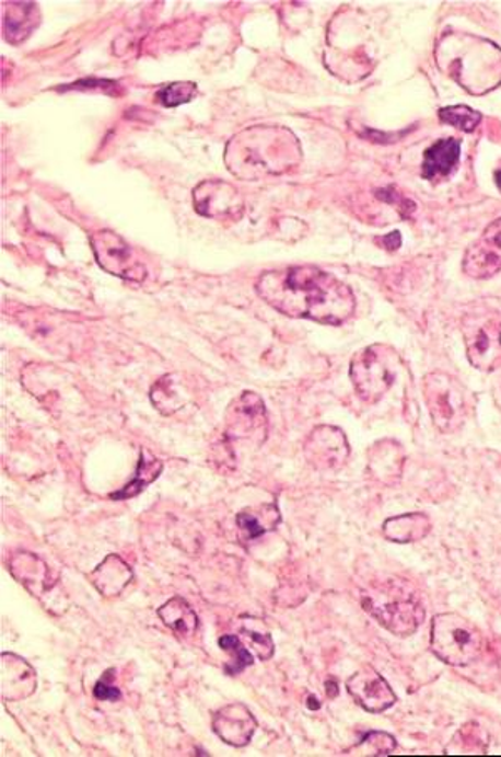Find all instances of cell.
Listing matches in <instances>:
<instances>
[{
	"instance_id": "cell-1",
	"label": "cell",
	"mask_w": 501,
	"mask_h": 757,
	"mask_svg": "<svg viewBox=\"0 0 501 757\" xmlns=\"http://www.w3.org/2000/svg\"><path fill=\"white\" fill-rule=\"evenodd\" d=\"M256 293L279 313L331 326L347 323L357 310L350 286L311 265L265 273Z\"/></svg>"
},
{
	"instance_id": "cell-2",
	"label": "cell",
	"mask_w": 501,
	"mask_h": 757,
	"mask_svg": "<svg viewBox=\"0 0 501 757\" xmlns=\"http://www.w3.org/2000/svg\"><path fill=\"white\" fill-rule=\"evenodd\" d=\"M303 149L293 130L284 126H250L230 139L224 162L233 176L258 181L281 176L300 164Z\"/></svg>"
},
{
	"instance_id": "cell-3",
	"label": "cell",
	"mask_w": 501,
	"mask_h": 757,
	"mask_svg": "<svg viewBox=\"0 0 501 757\" xmlns=\"http://www.w3.org/2000/svg\"><path fill=\"white\" fill-rule=\"evenodd\" d=\"M361 604L380 626L399 638L415 634L424 620L420 594L410 582L399 578L371 585L361 594Z\"/></svg>"
},
{
	"instance_id": "cell-4",
	"label": "cell",
	"mask_w": 501,
	"mask_h": 757,
	"mask_svg": "<svg viewBox=\"0 0 501 757\" xmlns=\"http://www.w3.org/2000/svg\"><path fill=\"white\" fill-rule=\"evenodd\" d=\"M431 651L448 666L474 664L483 652V632L455 612L438 613L431 622Z\"/></svg>"
},
{
	"instance_id": "cell-5",
	"label": "cell",
	"mask_w": 501,
	"mask_h": 757,
	"mask_svg": "<svg viewBox=\"0 0 501 757\" xmlns=\"http://www.w3.org/2000/svg\"><path fill=\"white\" fill-rule=\"evenodd\" d=\"M398 365L396 349L382 343L358 352L350 365V378L358 397L370 405L378 403L395 383Z\"/></svg>"
},
{
	"instance_id": "cell-6",
	"label": "cell",
	"mask_w": 501,
	"mask_h": 757,
	"mask_svg": "<svg viewBox=\"0 0 501 757\" xmlns=\"http://www.w3.org/2000/svg\"><path fill=\"white\" fill-rule=\"evenodd\" d=\"M423 397L434 426L442 434H455L465 425L466 394L456 378L442 371L423 378Z\"/></svg>"
},
{
	"instance_id": "cell-7",
	"label": "cell",
	"mask_w": 501,
	"mask_h": 757,
	"mask_svg": "<svg viewBox=\"0 0 501 757\" xmlns=\"http://www.w3.org/2000/svg\"><path fill=\"white\" fill-rule=\"evenodd\" d=\"M469 364L478 370L488 371L501 358V321L497 313L475 310L466 313L462 321Z\"/></svg>"
},
{
	"instance_id": "cell-8",
	"label": "cell",
	"mask_w": 501,
	"mask_h": 757,
	"mask_svg": "<svg viewBox=\"0 0 501 757\" xmlns=\"http://www.w3.org/2000/svg\"><path fill=\"white\" fill-rule=\"evenodd\" d=\"M91 246L97 265L109 275L132 283H142L148 276L144 263L131 244L110 229H101L92 234Z\"/></svg>"
},
{
	"instance_id": "cell-9",
	"label": "cell",
	"mask_w": 501,
	"mask_h": 757,
	"mask_svg": "<svg viewBox=\"0 0 501 757\" xmlns=\"http://www.w3.org/2000/svg\"><path fill=\"white\" fill-rule=\"evenodd\" d=\"M268 437V413L265 402L255 391H243L231 402L226 412V438L230 441H250L263 445Z\"/></svg>"
},
{
	"instance_id": "cell-10",
	"label": "cell",
	"mask_w": 501,
	"mask_h": 757,
	"mask_svg": "<svg viewBox=\"0 0 501 757\" xmlns=\"http://www.w3.org/2000/svg\"><path fill=\"white\" fill-rule=\"evenodd\" d=\"M193 203L199 215L209 219L237 221L244 215V197L233 184L221 180L199 183L193 191Z\"/></svg>"
},
{
	"instance_id": "cell-11",
	"label": "cell",
	"mask_w": 501,
	"mask_h": 757,
	"mask_svg": "<svg viewBox=\"0 0 501 757\" xmlns=\"http://www.w3.org/2000/svg\"><path fill=\"white\" fill-rule=\"evenodd\" d=\"M304 457L316 470H338L350 457L347 435L336 426H316L304 441Z\"/></svg>"
},
{
	"instance_id": "cell-12",
	"label": "cell",
	"mask_w": 501,
	"mask_h": 757,
	"mask_svg": "<svg viewBox=\"0 0 501 757\" xmlns=\"http://www.w3.org/2000/svg\"><path fill=\"white\" fill-rule=\"evenodd\" d=\"M463 272L475 279H488L501 272V218L488 225L466 250Z\"/></svg>"
},
{
	"instance_id": "cell-13",
	"label": "cell",
	"mask_w": 501,
	"mask_h": 757,
	"mask_svg": "<svg viewBox=\"0 0 501 757\" xmlns=\"http://www.w3.org/2000/svg\"><path fill=\"white\" fill-rule=\"evenodd\" d=\"M347 689L360 708L371 714L388 711L396 704V695L382 674L373 667H364L347 680Z\"/></svg>"
},
{
	"instance_id": "cell-14",
	"label": "cell",
	"mask_w": 501,
	"mask_h": 757,
	"mask_svg": "<svg viewBox=\"0 0 501 757\" xmlns=\"http://www.w3.org/2000/svg\"><path fill=\"white\" fill-rule=\"evenodd\" d=\"M258 730V721L249 709L240 702L224 706L212 715V731L228 746L244 747Z\"/></svg>"
},
{
	"instance_id": "cell-15",
	"label": "cell",
	"mask_w": 501,
	"mask_h": 757,
	"mask_svg": "<svg viewBox=\"0 0 501 757\" xmlns=\"http://www.w3.org/2000/svg\"><path fill=\"white\" fill-rule=\"evenodd\" d=\"M37 689V674L21 655H0V692L5 702L24 701Z\"/></svg>"
},
{
	"instance_id": "cell-16",
	"label": "cell",
	"mask_w": 501,
	"mask_h": 757,
	"mask_svg": "<svg viewBox=\"0 0 501 757\" xmlns=\"http://www.w3.org/2000/svg\"><path fill=\"white\" fill-rule=\"evenodd\" d=\"M9 572L39 600L57 584L49 565L33 552L14 553L9 561Z\"/></svg>"
},
{
	"instance_id": "cell-17",
	"label": "cell",
	"mask_w": 501,
	"mask_h": 757,
	"mask_svg": "<svg viewBox=\"0 0 501 757\" xmlns=\"http://www.w3.org/2000/svg\"><path fill=\"white\" fill-rule=\"evenodd\" d=\"M405 450L395 440H380L368 451V472L383 485H395L401 479Z\"/></svg>"
},
{
	"instance_id": "cell-18",
	"label": "cell",
	"mask_w": 501,
	"mask_h": 757,
	"mask_svg": "<svg viewBox=\"0 0 501 757\" xmlns=\"http://www.w3.org/2000/svg\"><path fill=\"white\" fill-rule=\"evenodd\" d=\"M4 11V37L12 46L25 43L39 27L40 12L36 2H8Z\"/></svg>"
},
{
	"instance_id": "cell-19",
	"label": "cell",
	"mask_w": 501,
	"mask_h": 757,
	"mask_svg": "<svg viewBox=\"0 0 501 757\" xmlns=\"http://www.w3.org/2000/svg\"><path fill=\"white\" fill-rule=\"evenodd\" d=\"M462 154V142L456 138L440 139L424 151L421 176L428 181L446 177L455 171Z\"/></svg>"
},
{
	"instance_id": "cell-20",
	"label": "cell",
	"mask_w": 501,
	"mask_h": 757,
	"mask_svg": "<svg viewBox=\"0 0 501 757\" xmlns=\"http://www.w3.org/2000/svg\"><path fill=\"white\" fill-rule=\"evenodd\" d=\"M132 569L116 553L106 557L103 564L97 565L89 575V581L104 597H117L124 588L131 584Z\"/></svg>"
},
{
	"instance_id": "cell-21",
	"label": "cell",
	"mask_w": 501,
	"mask_h": 757,
	"mask_svg": "<svg viewBox=\"0 0 501 757\" xmlns=\"http://www.w3.org/2000/svg\"><path fill=\"white\" fill-rule=\"evenodd\" d=\"M152 405L164 416L174 415L183 410L187 403H191V391L187 390L184 381L177 375H166L152 385L151 393Z\"/></svg>"
},
{
	"instance_id": "cell-22",
	"label": "cell",
	"mask_w": 501,
	"mask_h": 757,
	"mask_svg": "<svg viewBox=\"0 0 501 757\" xmlns=\"http://www.w3.org/2000/svg\"><path fill=\"white\" fill-rule=\"evenodd\" d=\"M431 532V520L428 515L415 512V514L398 515L388 518L383 524V536L389 542L410 543L423 540Z\"/></svg>"
},
{
	"instance_id": "cell-23",
	"label": "cell",
	"mask_w": 501,
	"mask_h": 757,
	"mask_svg": "<svg viewBox=\"0 0 501 757\" xmlns=\"http://www.w3.org/2000/svg\"><path fill=\"white\" fill-rule=\"evenodd\" d=\"M236 524L244 540H256L281 524V514L275 504L244 508L236 515Z\"/></svg>"
},
{
	"instance_id": "cell-24",
	"label": "cell",
	"mask_w": 501,
	"mask_h": 757,
	"mask_svg": "<svg viewBox=\"0 0 501 757\" xmlns=\"http://www.w3.org/2000/svg\"><path fill=\"white\" fill-rule=\"evenodd\" d=\"M158 616L179 638H191L198 631V613L183 597H174L170 603L164 604L158 610Z\"/></svg>"
},
{
	"instance_id": "cell-25",
	"label": "cell",
	"mask_w": 501,
	"mask_h": 757,
	"mask_svg": "<svg viewBox=\"0 0 501 757\" xmlns=\"http://www.w3.org/2000/svg\"><path fill=\"white\" fill-rule=\"evenodd\" d=\"M163 469L164 466L160 458H145V451L141 450L135 479L124 489H120L119 492L113 493L110 498L113 501H129V498L138 497L139 493L144 492L154 480H158Z\"/></svg>"
},
{
	"instance_id": "cell-26",
	"label": "cell",
	"mask_w": 501,
	"mask_h": 757,
	"mask_svg": "<svg viewBox=\"0 0 501 757\" xmlns=\"http://www.w3.org/2000/svg\"><path fill=\"white\" fill-rule=\"evenodd\" d=\"M219 647L233 655V661L224 666V673H226L228 676H237V674L243 673L246 667L255 664L253 654L244 647L243 642L240 641L237 635H223V638L219 639Z\"/></svg>"
},
{
	"instance_id": "cell-27",
	"label": "cell",
	"mask_w": 501,
	"mask_h": 757,
	"mask_svg": "<svg viewBox=\"0 0 501 757\" xmlns=\"http://www.w3.org/2000/svg\"><path fill=\"white\" fill-rule=\"evenodd\" d=\"M440 119L456 129L471 133L480 124L481 114L468 106L443 107L440 110Z\"/></svg>"
},
{
	"instance_id": "cell-28",
	"label": "cell",
	"mask_w": 501,
	"mask_h": 757,
	"mask_svg": "<svg viewBox=\"0 0 501 757\" xmlns=\"http://www.w3.org/2000/svg\"><path fill=\"white\" fill-rule=\"evenodd\" d=\"M195 82H174V84L166 85L160 89L155 98L163 106L176 107L180 104H186L196 95Z\"/></svg>"
},
{
	"instance_id": "cell-29",
	"label": "cell",
	"mask_w": 501,
	"mask_h": 757,
	"mask_svg": "<svg viewBox=\"0 0 501 757\" xmlns=\"http://www.w3.org/2000/svg\"><path fill=\"white\" fill-rule=\"evenodd\" d=\"M241 634L255 647L259 659L269 661L275 655V642H272L271 634L266 629L261 632L258 628H255L253 619L246 620V626L241 628Z\"/></svg>"
},
{
	"instance_id": "cell-30",
	"label": "cell",
	"mask_w": 501,
	"mask_h": 757,
	"mask_svg": "<svg viewBox=\"0 0 501 757\" xmlns=\"http://www.w3.org/2000/svg\"><path fill=\"white\" fill-rule=\"evenodd\" d=\"M357 749H364L368 756H388L389 753L396 749V739L389 736V734L373 731V733L366 734L361 739Z\"/></svg>"
},
{
	"instance_id": "cell-31",
	"label": "cell",
	"mask_w": 501,
	"mask_h": 757,
	"mask_svg": "<svg viewBox=\"0 0 501 757\" xmlns=\"http://www.w3.org/2000/svg\"><path fill=\"white\" fill-rule=\"evenodd\" d=\"M114 674H116V670L107 669L104 676L97 680L94 690H92V695H94L97 701L116 702L123 698L119 687L114 686Z\"/></svg>"
},
{
	"instance_id": "cell-32",
	"label": "cell",
	"mask_w": 501,
	"mask_h": 757,
	"mask_svg": "<svg viewBox=\"0 0 501 757\" xmlns=\"http://www.w3.org/2000/svg\"><path fill=\"white\" fill-rule=\"evenodd\" d=\"M378 241L383 244V248H386V250L395 251L401 246V234H399L398 231H395V233H389L386 234V237L378 238Z\"/></svg>"
},
{
	"instance_id": "cell-33",
	"label": "cell",
	"mask_w": 501,
	"mask_h": 757,
	"mask_svg": "<svg viewBox=\"0 0 501 757\" xmlns=\"http://www.w3.org/2000/svg\"><path fill=\"white\" fill-rule=\"evenodd\" d=\"M494 400H497L498 405H500L501 409V383L498 385L497 388H494Z\"/></svg>"
},
{
	"instance_id": "cell-34",
	"label": "cell",
	"mask_w": 501,
	"mask_h": 757,
	"mask_svg": "<svg viewBox=\"0 0 501 757\" xmlns=\"http://www.w3.org/2000/svg\"><path fill=\"white\" fill-rule=\"evenodd\" d=\"M307 701H310V708H311V709H319L318 699L313 698V696H311V698L307 699Z\"/></svg>"
},
{
	"instance_id": "cell-35",
	"label": "cell",
	"mask_w": 501,
	"mask_h": 757,
	"mask_svg": "<svg viewBox=\"0 0 501 757\" xmlns=\"http://www.w3.org/2000/svg\"><path fill=\"white\" fill-rule=\"evenodd\" d=\"M494 183H497L498 190L501 191V170H498L497 173H494Z\"/></svg>"
}]
</instances>
